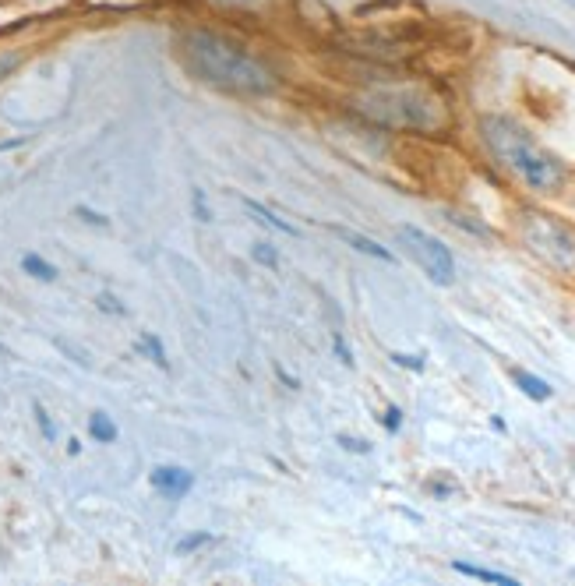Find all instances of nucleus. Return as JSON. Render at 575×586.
<instances>
[{
  "label": "nucleus",
  "mask_w": 575,
  "mask_h": 586,
  "mask_svg": "<svg viewBox=\"0 0 575 586\" xmlns=\"http://www.w3.org/2000/svg\"><path fill=\"white\" fill-rule=\"evenodd\" d=\"M180 61L195 78L233 96H269L279 89V75L240 39L212 29H191L180 39Z\"/></svg>",
  "instance_id": "1"
},
{
  "label": "nucleus",
  "mask_w": 575,
  "mask_h": 586,
  "mask_svg": "<svg viewBox=\"0 0 575 586\" xmlns=\"http://www.w3.org/2000/svg\"><path fill=\"white\" fill-rule=\"evenodd\" d=\"M353 110L371 124H381V128L413 131V135L427 138H441L452 128L449 99L424 82L367 85L353 96Z\"/></svg>",
  "instance_id": "2"
},
{
  "label": "nucleus",
  "mask_w": 575,
  "mask_h": 586,
  "mask_svg": "<svg viewBox=\"0 0 575 586\" xmlns=\"http://www.w3.org/2000/svg\"><path fill=\"white\" fill-rule=\"evenodd\" d=\"M480 138H484L487 152L505 166L516 181H523L537 195H554L565 188L568 170L554 152H547L523 124H516L512 117H498L487 113L480 117Z\"/></svg>",
  "instance_id": "3"
},
{
  "label": "nucleus",
  "mask_w": 575,
  "mask_h": 586,
  "mask_svg": "<svg viewBox=\"0 0 575 586\" xmlns=\"http://www.w3.org/2000/svg\"><path fill=\"white\" fill-rule=\"evenodd\" d=\"M399 241H403V248L410 251V258L424 269L431 283L449 286L456 279V258L434 233L420 230V226H399Z\"/></svg>",
  "instance_id": "4"
},
{
  "label": "nucleus",
  "mask_w": 575,
  "mask_h": 586,
  "mask_svg": "<svg viewBox=\"0 0 575 586\" xmlns=\"http://www.w3.org/2000/svg\"><path fill=\"white\" fill-rule=\"evenodd\" d=\"M523 233L526 244L537 251L544 262L558 265V269H575V241L572 233L561 223H554L551 216H537V212H526L523 216Z\"/></svg>",
  "instance_id": "5"
},
{
  "label": "nucleus",
  "mask_w": 575,
  "mask_h": 586,
  "mask_svg": "<svg viewBox=\"0 0 575 586\" xmlns=\"http://www.w3.org/2000/svg\"><path fill=\"white\" fill-rule=\"evenodd\" d=\"M149 481H152V488H156L159 495L170 498V502H177V498H184L187 491L195 488V477L187 474L184 466H156Z\"/></svg>",
  "instance_id": "6"
},
{
  "label": "nucleus",
  "mask_w": 575,
  "mask_h": 586,
  "mask_svg": "<svg viewBox=\"0 0 575 586\" xmlns=\"http://www.w3.org/2000/svg\"><path fill=\"white\" fill-rule=\"evenodd\" d=\"M332 233H336L339 241H346L353 251H360V255H371V258H378V262H392V251H385L381 244H374L371 237H364V233H353V230H346V226H332Z\"/></svg>",
  "instance_id": "7"
},
{
  "label": "nucleus",
  "mask_w": 575,
  "mask_h": 586,
  "mask_svg": "<svg viewBox=\"0 0 575 586\" xmlns=\"http://www.w3.org/2000/svg\"><path fill=\"white\" fill-rule=\"evenodd\" d=\"M244 209L251 212V216H258V223L262 226H272V230H279V233H290V237H297V230H293L286 219H279L272 209H265L262 202H254V198H244Z\"/></svg>",
  "instance_id": "8"
},
{
  "label": "nucleus",
  "mask_w": 575,
  "mask_h": 586,
  "mask_svg": "<svg viewBox=\"0 0 575 586\" xmlns=\"http://www.w3.org/2000/svg\"><path fill=\"white\" fill-rule=\"evenodd\" d=\"M452 569H456V572H463V576H470V579H480V583H501V586H516V579L508 576V572L480 569V565H470V562H452Z\"/></svg>",
  "instance_id": "9"
},
{
  "label": "nucleus",
  "mask_w": 575,
  "mask_h": 586,
  "mask_svg": "<svg viewBox=\"0 0 575 586\" xmlns=\"http://www.w3.org/2000/svg\"><path fill=\"white\" fill-rule=\"evenodd\" d=\"M512 378H516L519 389H523L530 399H537V403H544V399H551V385H547L544 378L530 375V371H512Z\"/></svg>",
  "instance_id": "10"
},
{
  "label": "nucleus",
  "mask_w": 575,
  "mask_h": 586,
  "mask_svg": "<svg viewBox=\"0 0 575 586\" xmlns=\"http://www.w3.org/2000/svg\"><path fill=\"white\" fill-rule=\"evenodd\" d=\"M89 435L96 438V442L110 445V442H117V424H113L103 410H96V414L89 417Z\"/></svg>",
  "instance_id": "11"
},
{
  "label": "nucleus",
  "mask_w": 575,
  "mask_h": 586,
  "mask_svg": "<svg viewBox=\"0 0 575 586\" xmlns=\"http://www.w3.org/2000/svg\"><path fill=\"white\" fill-rule=\"evenodd\" d=\"M22 269L29 272L32 279H43V283H50V279H57V269H53L46 258H39V255H25L22 258Z\"/></svg>",
  "instance_id": "12"
},
{
  "label": "nucleus",
  "mask_w": 575,
  "mask_h": 586,
  "mask_svg": "<svg viewBox=\"0 0 575 586\" xmlns=\"http://www.w3.org/2000/svg\"><path fill=\"white\" fill-rule=\"evenodd\" d=\"M138 350H142V354H149L152 357V364H159V368H170V361H166V350H163V343H159L156 336H152V332H145L142 339H138Z\"/></svg>",
  "instance_id": "13"
},
{
  "label": "nucleus",
  "mask_w": 575,
  "mask_h": 586,
  "mask_svg": "<svg viewBox=\"0 0 575 586\" xmlns=\"http://www.w3.org/2000/svg\"><path fill=\"white\" fill-rule=\"evenodd\" d=\"M251 258L258 265H265V269H276V265H279V255H276V248H272V244H254Z\"/></svg>",
  "instance_id": "14"
},
{
  "label": "nucleus",
  "mask_w": 575,
  "mask_h": 586,
  "mask_svg": "<svg viewBox=\"0 0 575 586\" xmlns=\"http://www.w3.org/2000/svg\"><path fill=\"white\" fill-rule=\"evenodd\" d=\"M32 410H36V424H39V431H43L46 442H57V428H53V421H50V414L43 410V403H36Z\"/></svg>",
  "instance_id": "15"
},
{
  "label": "nucleus",
  "mask_w": 575,
  "mask_h": 586,
  "mask_svg": "<svg viewBox=\"0 0 575 586\" xmlns=\"http://www.w3.org/2000/svg\"><path fill=\"white\" fill-rule=\"evenodd\" d=\"M381 424H385V428H389L392 435H396V431L403 428V410H399V406H389V410L381 414Z\"/></svg>",
  "instance_id": "16"
},
{
  "label": "nucleus",
  "mask_w": 575,
  "mask_h": 586,
  "mask_svg": "<svg viewBox=\"0 0 575 586\" xmlns=\"http://www.w3.org/2000/svg\"><path fill=\"white\" fill-rule=\"evenodd\" d=\"M392 364L406 371H424V357H410V354H392Z\"/></svg>",
  "instance_id": "17"
},
{
  "label": "nucleus",
  "mask_w": 575,
  "mask_h": 586,
  "mask_svg": "<svg viewBox=\"0 0 575 586\" xmlns=\"http://www.w3.org/2000/svg\"><path fill=\"white\" fill-rule=\"evenodd\" d=\"M15 68H18V53H4V57H0V82H4Z\"/></svg>",
  "instance_id": "18"
},
{
  "label": "nucleus",
  "mask_w": 575,
  "mask_h": 586,
  "mask_svg": "<svg viewBox=\"0 0 575 586\" xmlns=\"http://www.w3.org/2000/svg\"><path fill=\"white\" fill-rule=\"evenodd\" d=\"M195 212L202 223H212V212H209V205H205V191H195Z\"/></svg>",
  "instance_id": "19"
},
{
  "label": "nucleus",
  "mask_w": 575,
  "mask_h": 586,
  "mask_svg": "<svg viewBox=\"0 0 575 586\" xmlns=\"http://www.w3.org/2000/svg\"><path fill=\"white\" fill-rule=\"evenodd\" d=\"M339 445H343V449H350V452H371V445L360 442V438H350V435H339Z\"/></svg>",
  "instance_id": "20"
},
{
  "label": "nucleus",
  "mask_w": 575,
  "mask_h": 586,
  "mask_svg": "<svg viewBox=\"0 0 575 586\" xmlns=\"http://www.w3.org/2000/svg\"><path fill=\"white\" fill-rule=\"evenodd\" d=\"M332 346H336V354H339V361L346 364V368H353V354H350V346L343 343V336H336L332 339Z\"/></svg>",
  "instance_id": "21"
},
{
  "label": "nucleus",
  "mask_w": 575,
  "mask_h": 586,
  "mask_svg": "<svg viewBox=\"0 0 575 586\" xmlns=\"http://www.w3.org/2000/svg\"><path fill=\"white\" fill-rule=\"evenodd\" d=\"M209 541H212V534H198V537H191V541H180L177 551H195V548H202V544H209Z\"/></svg>",
  "instance_id": "22"
},
{
  "label": "nucleus",
  "mask_w": 575,
  "mask_h": 586,
  "mask_svg": "<svg viewBox=\"0 0 575 586\" xmlns=\"http://www.w3.org/2000/svg\"><path fill=\"white\" fill-rule=\"evenodd\" d=\"M99 308H103V311H110V315H124V308H120V304L113 301L110 293H103V297H99Z\"/></svg>",
  "instance_id": "23"
},
{
  "label": "nucleus",
  "mask_w": 575,
  "mask_h": 586,
  "mask_svg": "<svg viewBox=\"0 0 575 586\" xmlns=\"http://www.w3.org/2000/svg\"><path fill=\"white\" fill-rule=\"evenodd\" d=\"M209 4H219V8H254L258 0H209Z\"/></svg>",
  "instance_id": "24"
},
{
  "label": "nucleus",
  "mask_w": 575,
  "mask_h": 586,
  "mask_svg": "<svg viewBox=\"0 0 575 586\" xmlns=\"http://www.w3.org/2000/svg\"><path fill=\"white\" fill-rule=\"evenodd\" d=\"M78 216H85V223H96V226H106V219H103V216H96V212H89V209H78Z\"/></svg>",
  "instance_id": "25"
},
{
  "label": "nucleus",
  "mask_w": 575,
  "mask_h": 586,
  "mask_svg": "<svg viewBox=\"0 0 575 586\" xmlns=\"http://www.w3.org/2000/svg\"><path fill=\"white\" fill-rule=\"evenodd\" d=\"M572 4H575V0H572Z\"/></svg>",
  "instance_id": "26"
}]
</instances>
